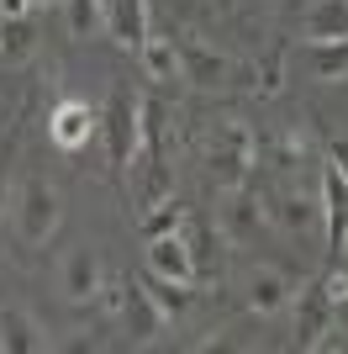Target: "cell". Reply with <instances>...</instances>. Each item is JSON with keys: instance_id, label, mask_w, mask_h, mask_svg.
Returning a JSON list of instances; mask_svg holds the SVG:
<instances>
[{"instance_id": "1", "label": "cell", "mask_w": 348, "mask_h": 354, "mask_svg": "<svg viewBox=\"0 0 348 354\" xmlns=\"http://www.w3.org/2000/svg\"><path fill=\"white\" fill-rule=\"evenodd\" d=\"M206 169L217 180V191H238L253 180V133L238 117H217L206 133Z\"/></svg>"}, {"instance_id": "2", "label": "cell", "mask_w": 348, "mask_h": 354, "mask_svg": "<svg viewBox=\"0 0 348 354\" xmlns=\"http://www.w3.org/2000/svg\"><path fill=\"white\" fill-rule=\"evenodd\" d=\"M58 217H64L58 191L43 175H27L21 191H16V233H21V243H27V249H43L48 238L58 233Z\"/></svg>"}, {"instance_id": "3", "label": "cell", "mask_w": 348, "mask_h": 354, "mask_svg": "<svg viewBox=\"0 0 348 354\" xmlns=\"http://www.w3.org/2000/svg\"><path fill=\"white\" fill-rule=\"evenodd\" d=\"M111 307H116V317H122V333H127L137 349H143V344H153V339L164 333V323H169V312L148 296L143 275H137V281H132V275H127V281H116V286H111Z\"/></svg>"}, {"instance_id": "4", "label": "cell", "mask_w": 348, "mask_h": 354, "mask_svg": "<svg viewBox=\"0 0 348 354\" xmlns=\"http://www.w3.org/2000/svg\"><path fill=\"white\" fill-rule=\"evenodd\" d=\"M101 133H106V159H111L116 169H132V159H137V101H132L127 90H111V95H106Z\"/></svg>"}, {"instance_id": "5", "label": "cell", "mask_w": 348, "mask_h": 354, "mask_svg": "<svg viewBox=\"0 0 348 354\" xmlns=\"http://www.w3.org/2000/svg\"><path fill=\"white\" fill-rule=\"evenodd\" d=\"M264 201L248 185H238V191H222V238H227L232 249H243V243H253L264 227Z\"/></svg>"}, {"instance_id": "6", "label": "cell", "mask_w": 348, "mask_h": 354, "mask_svg": "<svg viewBox=\"0 0 348 354\" xmlns=\"http://www.w3.org/2000/svg\"><path fill=\"white\" fill-rule=\"evenodd\" d=\"M290 307H296V349H322V339L333 333V301L322 286H306L301 296H290Z\"/></svg>"}, {"instance_id": "7", "label": "cell", "mask_w": 348, "mask_h": 354, "mask_svg": "<svg viewBox=\"0 0 348 354\" xmlns=\"http://www.w3.org/2000/svg\"><path fill=\"white\" fill-rule=\"evenodd\" d=\"M174 53H180V80H190V85H201V90H211V85H222L232 74V64L222 59L217 48H206V43H195V37H174Z\"/></svg>"}, {"instance_id": "8", "label": "cell", "mask_w": 348, "mask_h": 354, "mask_svg": "<svg viewBox=\"0 0 348 354\" xmlns=\"http://www.w3.org/2000/svg\"><path fill=\"white\" fill-rule=\"evenodd\" d=\"M58 291L69 296L74 307H85V301H95V296L106 291V270H101V259H95V249H74L69 259H64Z\"/></svg>"}, {"instance_id": "9", "label": "cell", "mask_w": 348, "mask_h": 354, "mask_svg": "<svg viewBox=\"0 0 348 354\" xmlns=\"http://www.w3.org/2000/svg\"><path fill=\"white\" fill-rule=\"evenodd\" d=\"M322 222H327V254H343L348 243V180L333 164L322 169Z\"/></svg>"}, {"instance_id": "10", "label": "cell", "mask_w": 348, "mask_h": 354, "mask_svg": "<svg viewBox=\"0 0 348 354\" xmlns=\"http://www.w3.org/2000/svg\"><path fill=\"white\" fill-rule=\"evenodd\" d=\"M95 127H101V117H95L85 101H58V106H53V117H48V133H53V143H58V148H69V153H74V148H85Z\"/></svg>"}, {"instance_id": "11", "label": "cell", "mask_w": 348, "mask_h": 354, "mask_svg": "<svg viewBox=\"0 0 348 354\" xmlns=\"http://www.w3.org/2000/svg\"><path fill=\"white\" fill-rule=\"evenodd\" d=\"M101 16L106 27H111V37L122 48H137L148 43V0H101Z\"/></svg>"}, {"instance_id": "12", "label": "cell", "mask_w": 348, "mask_h": 354, "mask_svg": "<svg viewBox=\"0 0 348 354\" xmlns=\"http://www.w3.org/2000/svg\"><path fill=\"white\" fill-rule=\"evenodd\" d=\"M148 270H153V275H164V281H180V286H190V281H195V265H190L185 233L148 238Z\"/></svg>"}, {"instance_id": "13", "label": "cell", "mask_w": 348, "mask_h": 354, "mask_svg": "<svg viewBox=\"0 0 348 354\" xmlns=\"http://www.w3.org/2000/svg\"><path fill=\"white\" fill-rule=\"evenodd\" d=\"M290 296H296V286H290V275H280V270L259 265L253 275H248V307L259 312V317H269V312H285Z\"/></svg>"}, {"instance_id": "14", "label": "cell", "mask_w": 348, "mask_h": 354, "mask_svg": "<svg viewBox=\"0 0 348 354\" xmlns=\"http://www.w3.org/2000/svg\"><path fill=\"white\" fill-rule=\"evenodd\" d=\"M48 349V333L21 307H0V354H37Z\"/></svg>"}, {"instance_id": "15", "label": "cell", "mask_w": 348, "mask_h": 354, "mask_svg": "<svg viewBox=\"0 0 348 354\" xmlns=\"http://www.w3.org/2000/svg\"><path fill=\"white\" fill-rule=\"evenodd\" d=\"M301 32H306V43H338V37H348V0H317L301 16Z\"/></svg>"}, {"instance_id": "16", "label": "cell", "mask_w": 348, "mask_h": 354, "mask_svg": "<svg viewBox=\"0 0 348 354\" xmlns=\"http://www.w3.org/2000/svg\"><path fill=\"white\" fill-rule=\"evenodd\" d=\"M164 153V106L137 101V159H159Z\"/></svg>"}, {"instance_id": "17", "label": "cell", "mask_w": 348, "mask_h": 354, "mask_svg": "<svg viewBox=\"0 0 348 354\" xmlns=\"http://www.w3.org/2000/svg\"><path fill=\"white\" fill-rule=\"evenodd\" d=\"M137 59H143L148 80H180V53H174V37H153V32H148V43L137 48Z\"/></svg>"}, {"instance_id": "18", "label": "cell", "mask_w": 348, "mask_h": 354, "mask_svg": "<svg viewBox=\"0 0 348 354\" xmlns=\"http://www.w3.org/2000/svg\"><path fill=\"white\" fill-rule=\"evenodd\" d=\"M306 64H311L317 80H338V74H348V37H338V43H306Z\"/></svg>"}, {"instance_id": "19", "label": "cell", "mask_w": 348, "mask_h": 354, "mask_svg": "<svg viewBox=\"0 0 348 354\" xmlns=\"http://www.w3.org/2000/svg\"><path fill=\"white\" fill-rule=\"evenodd\" d=\"M317 212L322 207H311L306 196H275V207H269V217L285 227V233H306L311 222H317Z\"/></svg>"}, {"instance_id": "20", "label": "cell", "mask_w": 348, "mask_h": 354, "mask_svg": "<svg viewBox=\"0 0 348 354\" xmlns=\"http://www.w3.org/2000/svg\"><path fill=\"white\" fill-rule=\"evenodd\" d=\"M143 286H148V296H153V301H159L169 317H180V312L190 307V286H180V281H164V275L143 270Z\"/></svg>"}, {"instance_id": "21", "label": "cell", "mask_w": 348, "mask_h": 354, "mask_svg": "<svg viewBox=\"0 0 348 354\" xmlns=\"http://www.w3.org/2000/svg\"><path fill=\"white\" fill-rule=\"evenodd\" d=\"M180 227H185V207H180V201H169V196H164V201H153V207H148V217H143V238H164V233H180Z\"/></svg>"}, {"instance_id": "22", "label": "cell", "mask_w": 348, "mask_h": 354, "mask_svg": "<svg viewBox=\"0 0 348 354\" xmlns=\"http://www.w3.org/2000/svg\"><path fill=\"white\" fill-rule=\"evenodd\" d=\"M185 249H190V265H195V281L211 270V227L206 222H190L185 217Z\"/></svg>"}, {"instance_id": "23", "label": "cell", "mask_w": 348, "mask_h": 354, "mask_svg": "<svg viewBox=\"0 0 348 354\" xmlns=\"http://www.w3.org/2000/svg\"><path fill=\"white\" fill-rule=\"evenodd\" d=\"M64 11H69V32L74 37H90V32L101 27V0H64Z\"/></svg>"}, {"instance_id": "24", "label": "cell", "mask_w": 348, "mask_h": 354, "mask_svg": "<svg viewBox=\"0 0 348 354\" xmlns=\"http://www.w3.org/2000/svg\"><path fill=\"white\" fill-rule=\"evenodd\" d=\"M32 37H37V32H32V21L27 16H16V21H0V53H32Z\"/></svg>"}, {"instance_id": "25", "label": "cell", "mask_w": 348, "mask_h": 354, "mask_svg": "<svg viewBox=\"0 0 348 354\" xmlns=\"http://www.w3.org/2000/svg\"><path fill=\"white\" fill-rule=\"evenodd\" d=\"M11 159H16V133L0 138V212H6V180H11Z\"/></svg>"}, {"instance_id": "26", "label": "cell", "mask_w": 348, "mask_h": 354, "mask_svg": "<svg viewBox=\"0 0 348 354\" xmlns=\"http://www.w3.org/2000/svg\"><path fill=\"white\" fill-rule=\"evenodd\" d=\"M322 291H327V301H333V307H348V275H327V281H322Z\"/></svg>"}, {"instance_id": "27", "label": "cell", "mask_w": 348, "mask_h": 354, "mask_svg": "<svg viewBox=\"0 0 348 354\" xmlns=\"http://www.w3.org/2000/svg\"><path fill=\"white\" fill-rule=\"evenodd\" d=\"M327 164L348 180V138H333V143H327Z\"/></svg>"}, {"instance_id": "28", "label": "cell", "mask_w": 348, "mask_h": 354, "mask_svg": "<svg viewBox=\"0 0 348 354\" xmlns=\"http://www.w3.org/2000/svg\"><path fill=\"white\" fill-rule=\"evenodd\" d=\"M280 90V59H269L264 64V95H275Z\"/></svg>"}, {"instance_id": "29", "label": "cell", "mask_w": 348, "mask_h": 354, "mask_svg": "<svg viewBox=\"0 0 348 354\" xmlns=\"http://www.w3.org/2000/svg\"><path fill=\"white\" fill-rule=\"evenodd\" d=\"M16 16H27V0H0V21H16Z\"/></svg>"}, {"instance_id": "30", "label": "cell", "mask_w": 348, "mask_h": 354, "mask_svg": "<svg viewBox=\"0 0 348 354\" xmlns=\"http://www.w3.org/2000/svg\"><path fill=\"white\" fill-rule=\"evenodd\" d=\"M27 6H43V0H27Z\"/></svg>"}]
</instances>
